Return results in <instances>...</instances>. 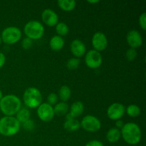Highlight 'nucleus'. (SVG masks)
Masks as SVG:
<instances>
[{
	"instance_id": "1",
	"label": "nucleus",
	"mask_w": 146,
	"mask_h": 146,
	"mask_svg": "<svg viewBox=\"0 0 146 146\" xmlns=\"http://www.w3.org/2000/svg\"><path fill=\"white\" fill-rule=\"evenodd\" d=\"M21 107L20 98L13 94L4 96L0 100V110L5 116H14L21 109Z\"/></svg>"
},
{
	"instance_id": "2",
	"label": "nucleus",
	"mask_w": 146,
	"mask_h": 146,
	"mask_svg": "<svg viewBox=\"0 0 146 146\" xmlns=\"http://www.w3.org/2000/svg\"><path fill=\"white\" fill-rule=\"evenodd\" d=\"M121 137L129 145H136L141 141L142 137L141 128L135 123L124 124L121 131Z\"/></svg>"
},
{
	"instance_id": "3",
	"label": "nucleus",
	"mask_w": 146,
	"mask_h": 146,
	"mask_svg": "<svg viewBox=\"0 0 146 146\" xmlns=\"http://www.w3.org/2000/svg\"><path fill=\"white\" fill-rule=\"evenodd\" d=\"M21 124L14 116H4L0 119V134L4 136H13L18 133Z\"/></svg>"
},
{
	"instance_id": "4",
	"label": "nucleus",
	"mask_w": 146,
	"mask_h": 146,
	"mask_svg": "<svg viewBox=\"0 0 146 146\" xmlns=\"http://www.w3.org/2000/svg\"><path fill=\"white\" fill-rule=\"evenodd\" d=\"M23 101L29 108H36L42 104V95L38 88L29 87L23 94Z\"/></svg>"
},
{
	"instance_id": "5",
	"label": "nucleus",
	"mask_w": 146,
	"mask_h": 146,
	"mask_svg": "<svg viewBox=\"0 0 146 146\" xmlns=\"http://www.w3.org/2000/svg\"><path fill=\"white\" fill-rule=\"evenodd\" d=\"M24 31L27 38L31 40L41 38L44 34V27L40 21L33 20L26 24Z\"/></svg>"
},
{
	"instance_id": "6",
	"label": "nucleus",
	"mask_w": 146,
	"mask_h": 146,
	"mask_svg": "<svg viewBox=\"0 0 146 146\" xmlns=\"http://www.w3.org/2000/svg\"><path fill=\"white\" fill-rule=\"evenodd\" d=\"M1 38V41L6 44H8V45L14 44L21 39V31L18 27H7L2 31Z\"/></svg>"
},
{
	"instance_id": "7",
	"label": "nucleus",
	"mask_w": 146,
	"mask_h": 146,
	"mask_svg": "<svg viewBox=\"0 0 146 146\" xmlns=\"http://www.w3.org/2000/svg\"><path fill=\"white\" fill-rule=\"evenodd\" d=\"M80 124L83 129L90 133L97 132L101 128V123L100 120L91 115H87L84 116Z\"/></svg>"
},
{
	"instance_id": "8",
	"label": "nucleus",
	"mask_w": 146,
	"mask_h": 146,
	"mask_svg": "<svg viewBox=\"0 0 146 146\" xmlns=\"http://www.w3.org/2000/svg\"><path fill=\"white\" fill-rule=\"evenodd\" d=\"M103 58L101 53L94 49L90 50L85 56V63L87 66L91 69L99 68L102 64Z\"/></svg>"
},
{
	"instance_id": "9",
	"label": "nucleus",
	"mask_w": 146,
	"mask_h": 146,
	"mask_svg": "<svg viewBox=\"0 0 146 146\" xmlns=\"http://www.w3.org/2000/svg\"><path fill=\"white\" fill-rule=\"evenodd\" d=\"M37 115L41 121L44 122H49L54 118V108L47 103H42L37 108Z\"/></svg>"
},
{
	"instance_id": "10",
	"label": "nucleus",
	"mask_w": 146,
	"mask_h": 146,
	"mask_svg": "<svg viewBox=\"0 0 146 146\" xmlns=\"http://www.w3.org/2000/svg\"><path fill=\"white\" fill-rule=\"evenodd\" d=\"M125 112V107L120 103H113L107 109V115L111 120L118 121L123 116Z\"/></svg>"
},
{
	"instance_id": "11",
	"label": "nucleus",
	"mask_w": 146,
	"mask_h": 146,
	"mask_svg": "<svg viewBox=\"0 0 146 146\" xmlns=\"http://www.w3.org/2000/svg\"><path fill=\"white\" fill-rule=\"evenodd\" d=\"M91 43L94 50L100 52L106 48L108 46V39L104 33L98 31L94 34Z\"/></svg>"
},
{
	"instance_id": "12",
	"label": "nucleus",
	"mask_w": 146,
	"mask_h": 146,
	"mask_svg": "<svg viewBox=\"0 0 146 146\" xmlns=\"http://www.w3.org/2000/svg\"><path fill=\"white\" fill-rule=\"evenodd\" d=\"M126 41L131 48H139L143 44V38L139 32L136 30H131L127 34Z\"/></svg>"
},
{
	"instance_id": "13",
	"label": "nucleus",
	"mask_w": 146,
	"mask_h": 146,
	"mask_svg": "<svg viewBox=\"0 0 146 146\" xmlns=\"http://www.w3.org/2000/svg\"><path fill=\"white\" fill-rule=\"evenodd\" d=\"M42 21L48 27H54L58 23V17L56 13L52 9H46L41 14Z\"/></svg>"
},
{
	"instance_id": "14",
	"label": "nucleus",
	"mask_w": 146,
	"mask_h": 146,
	"mask_svg": "<svg viewBox=\"0 0 146 146\" xmlns=\"http://www.w3.org/2000/svg\"><path fill=\"white\" fill-rule=\"evenodd\" d=\"M86 51L85 44L79 39H74L71 44V52L76 58L82 57Z\"/></svg>"
},
{
	"instance_id": "15",
	"label": "nucleus",
	"mask_w": 146,
	"mask_h": 146,
	"mask_svg": "<svg viewBox=\"0 0 146 146\" xmlns=\"http://www.w3.org/2000/svg\"><path fill=\"white\" fill-rule=\"evenodd\" d=\"M84 106L81 101H76L69 108V113L67 115L66 118H75L80 116L84 113Z\"/></svg>"
},
{
	"instance_id": "16",
	"label": "nucleus",
	"mask_w": 146,
	"mask_h": 146,
	"mask_svg": "<svg viewBox=\"0 0 146 146\" xmlns=\"http://www.w3.org/2000/svg\"><path fill=\"white\" fill-rule=\"evenodd\" d=\"M64 44H65V42H64V38L58 35L54 36L49 41L50 47L54 51H58L62 49Z\"/></svg>"
},
{
	"instance_id": "17",
	"label": "nucleus",
	"mask_w": 146,
	"mask_h": 146,
	"mask_svg": "<svg viewBox=\"0 0 146 146\" xmlns=\"http://www.w3.org/2000/svg\"><path fill=\"white\" fill-rule=\"evenodd\" d=\"M81 127V124L78 120L75 118H66V121L64 122V128L68 132H74L78 130Z\"/></svg>"
},
{
	"instance_id": "18",
	"label": "nucleus",
	"mask_w": 146,
	"mask_h": 146,
	"mask_svg": "<svg viewBox=\"0 0 146 146\" xmlns=\"http://www.w3.org/2000/svg\"><path fill=\"white\" fill-rule=\"evenodd\" d=\"M121 138V131L117 128H112L108 130L106 133L107 141L111 143H115L118 142Z\"/></svg>"
},
{
	"instance_id": "19",
	"label": "nucleus",
	"mask_w": 146,
	"mask_h": 146,
	"mask_svg": "<svg viewBox=\"0 0 146 146\" xmlns=\"http://www.w3.org/2000/svg\"><path fill=\"white\" fill-rule=\"evenodd\" d=\"M57 4L63 11H71L75 9L76 1L74 0H58Z\"/></svg>"
},
{
	"instance_id": "20",
	"label": "nucleus",
	"mask_w": 146,
	"mask_h": 146,
	"mask_svg": "<svg viewBox=\"0 0 146 146\" xmlns=\"http://www.w3.org/2000/svg\"><path fill=\"white\" fill-rule=\"evenodd\" d=\"M68 111H69V107L66 102L57 103L54 108V114L58 116L66 115L68 112Z\"/></svg>"
},
{
	"instance_id": "21",
	"label": "nucleus",
	"mask_w": 146,
	"mask_h": 146,
	"mask_svg": "<svg viewBox=\"0 0 146 146\" xmlns=\"http://www.w3.org/2000/svg\"><path fill=\"white\" fill-rule=\"evenodd\" d=\"M16 118L21 123H24L30 119V111L27 108H21L16 114Z\"/></svg>"
},
{
	"instance_id": "22",
	"label": "nucleus",
	"mask_w": 146,
	"mask_h": 146,
	"mask_svg": "<svg viewBox=\"0 0 146 146\" xmlns=\"http://www.w3.org/2000/svg\"><path fill=\"white\" fill-rule=\"evenodd\" d=\"M71 91L69 87L64 85L60 88L58 96L62 101V102H66L67 101H68L71 98Z\"/></svg>"
},
{
	"instance_id": "23",
	"label": "nucleus",
	"mask_w": 146,
	"mask_h": 146,
	"mask_svg": "<svg viewBox=\"0 0 146 146\" xmlns=\"http://www.w3.org/2000/svg\"><path fill=\"white\" fill-rule=\"evenodd\" d=\"M125 111H126L127 114L129 115L130 117H132V118H135V117H138L141 115V108L138 106L134 105H130L125 108Z\"/></svg>"
},
{
	"instance_id": "24",
	"label": "nucleus",
	"mask_w": 146,
	"mask_h": 146,
	"mask_svg": "<svg viewBox=\"0 0 146 146\" xmlns=\"http://www.w3.org/2000/svg\"><path fill=\"white\" fill-rule=\"evenodd\" d=\"M56 31L58 36L62 37L66 36L68 34L69 28H68V25H66V24H65L64 22H58L56 25Z\"/></svg>"
},
{
	"instance_id": "25",
	"label": "nucleus",
	"mask_w": 146,
	"mask_h": 146,
	"mask_svg": "<svg viewBox=\"0 0 146 146\" xmlns=\"http://www.w3.org/2000/svg\"><path fill=\"white\" fill-rule=\"evenodd\" d=\"M80 62H81V61H80L79 58H71L67 62L66 66L69 70H76L79 66Z\"/></svg>"
},
{
	"instance_id": "26",
	"label": "nucleus",
	"mask_w": 146,
	"mask_h": 146,
	"mask_svg": "<svg viewBox=\"0 0 146 146\" xmlns=\"http://www.w3.org/2000/svg\"><path fill=\"white\" fill-rule=\"evenodd\" d=\"M58 96L57 94H54V93H51L47 97V104L51 105L52 106L53 105H56L58 103Z\"/></svg>"
},
{
	"instance_id": "27",
	"label": "nucleus",
	"mask_w": 146,
	"mask_h": 146,
	"mask_svg": "<svg viewBox=\"0 0 146 146\" xmlns=\"http://www.w3.org/2000/svg\"><path fill=\"white\" fill-rule=\"evenodd\" d=\"M125 56H126V58L128 59V61H133V60H135V58H136L137 56L136 50L134 49V48H129V49L127 50Z\"/></svg>"
},
{
	"instance_id": "28",
	"label": "nucleus",
	"mask_w": 146,
	"mask_h": 146,
	"mask_svg": "<svg viewBox=\"0 0 146 146\" xmlns=\"http://www.w3.org/2000/svg\"><path fill=\"white\" fill-rule=\"evenodd\" d=\"M22 126L26 131H33L34 130V128H35V123H34V122L32 120L29 119L27 121H26L25 123H22Z\"/></svg>"
},
{
	"instance_id": "29",
	"label": "nucleus",
	"mask_w": 146,
	"mask_h": 146,
	"mask_svg": "<svg viewBox=\"0 0 146 146\" xmlns=\"http://www.w3.org/2000/svg\"><path fill=\"white\" fill-rule=\"evenodd\" d=\"M32 44H33L32 40L27 38V37H26L25 38L23 39L22 42H21V46H22L23 48H24V49L26 50L29 49V48L31 47V46H32Z\"/></svg>"
},
{
	"instance_id": "30",
	"label": "nucleus",
	"mask_w": 146,
	"mask_h": 146,
	"mask_svg": "<svg viewBox=\"0 0 146 146\" xmlns=\"http://www.w3.org/2000/svg\"><path fill=\"white\" fill-rule=\"evenodd\" d=\"M138 22H139L140 27H141L143 30L146 29V13L143 12L139 17L138 19Z\"/></svg>"
},
{
	"instance_id": "31",
	"label": "nucleus",
	"mask_w": 146,
	"mask_h": 146,
	"mask_svg": "<svg viewBox=\"0 0 146 146\" xmlns=\"http://www.w3.org/2000/svg\"><path fill=\"white\" fill-rule=\"evenodd\" d=\"M85 146H104L102 142L97 140H93V141H89L86 144Z\"/></svg>"
},
{
	"instance_id": "32",
	"label": "nucleus",
	"mask_w": 146,
	"mask_h": 146,
	"mask_svg": "<svg viewBox=\"0 0 146 146\" xmlns=\"http://www.w3.org/2000/svg\"><path fill=\"white\" fill-rule=\"evenodd\" d=\"M6 61V57L3 53L0 52V68L4 66V64Z\"/></svg>"
},
{
	"instance_id": "33",
	"label": "nucleus",
	"mask_w": 146,
	"mask_h": 146,
	"mask_svg": "<svg viewBox=\"0 0 146 146\" xmlns=\"http://www.w3.org/2000/svg\"><path fill=\"white\" fill-rule=\"evenodd\" d=\"M115 125H116L117 128H122L123 126L124 125L123 121H121V120H118V121H115Z\"/></svg>"
},
{
	"instance_id": "34",
	"label": "nucleus",
	"mask_w": 146,
	"mask_h": 146,
	"mask_svg": "<svg viewBox=\"0 0 146 146\" xmlns=\"http://www.w3.org/2000/svg\"><path fill=\"white\" fill-rule=\"evenodd\" d=\"M99 2V1L96 0V1H88V3H90V4H96V3Z\"/></svg>"
},
{
	"instance_id": "35",
	"label": "nucleus",
	"mask_w": 146,
	"mask_h": 146,
	"mask_svg": "<svg viewBox=\"0 0 146 146\" xmlns=\"http://www.w3.org/2000/svg\"><path fill=\"white\" fill-rule=\"evenodd\" d=\"M2 97H3V94H2V92H1V90H0V100L2 98Z\"/></svg>"
},
{
	"instance_id": "36",
	"label": "nucleus",
	"mask_w": 146,
	"mask_h": 146,
	"mask_svg": "<svg viewBox=\"0 0 146 146\" xmlns=\"http://www.w3.org/2000/svg\"><path fill=\"white\" fill-rule=\"evenodd\" d=\"M1 41H1V36H0V44H1Z\"/></svg>"
}]
</instances>
